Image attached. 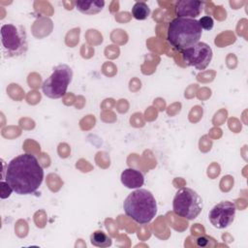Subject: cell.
Wrapping results in <instances>:
<instances>
[{
    "label": "cell",
    "mask_w": 248,
    "mask_h": 248,
    "mask_svg": "<svg viewBox=\"0 0 248 248\" xmlns=\"http://www.w3.org/2000/svg\"><path fill=\"white\" fill-rule=\"evenodd\" d=\"M184 62L196 68L197 70H204L211 62L213 51L211 46L203 42H199L196 45L184 49L182 52Z\"/></svg>",
    "instance_id": "52a82bcc"
},
{
    "label": "cell",
    "mask_w": 248,
    "mask_h": 248,
    "mask_svg": "<svg viewBox=\"0 0 248 248\" xmlns=\"http://www.w3.org/2000/svg\"><path fill=\"white\" fill-rule=\"evenodd\" d=\"M1 51L5 58L25 55L28 42L25 27L20 24L5 23L1 26Z\"/></svg>",
    "instance_id": "277c9868"
},
{
    "label": "cell",
    "mask_w": 248,
    "mask_h": 248,
    "mask_svg": "<svg viewBox=\"0 0 248 248\" xmlns=\"http://www.w3.org/2000/svg\"><path fill=\"white\" fill-rule=\"evenodd\" d=\"M105 6L104 0H79L76 2V8L83 15H96Z\"/></svg>",
    "instance_id": "8fae6325"
},
{
    "label": "cell",
    "mask_w": 248,
    "mask_h": 248,
    "mask_svg": "<svg viewBox=\"0 0 248 248\" xmlns=\"http://www.w3.org/2000/svg\"><path fill=\"white\" fill-rule=\"evenodd\" d=\"M127 216L138 224H147L157 213V202L152 193L146 189H137L130 193L123 202Z\"/></svg>",
    "instance_id": "3957f363"
},
{
    "label": "cell",
    "mask_w": 248,
    "mask_h": 248,
    "mask_svg": "<svg viewBox=\"0 0 248 248\" xmlns=\"http://www.w3.org/2000/svg\"><path fill=\"white\" fill-rule=\"evenodd\" d=\"M5 179L16 194L31 195L41 186L44 170L34 155L23 153L9 162Z\"/></svg>",
    "instance_id": "6da1fadb"
},
{
    "label": "cell",
    "mask_w": 248,
    "mask_h": 248,
    "mask_svg": "<svg viewBox=\"0 0 248 248\" xmlns=\"http://www.w3.org/2000/svg\"><path fill=\"white\" fill-rule=\"evenodd\" d=\"M236 206L233 202L223 201L215 204L208 213L211 225L216 229L228 228L234 220Z\"/></svg>",
    "instance_id": "ba28073f"
},
{
    "label": "cell",
    "mask_w": 248,
    "mask_h": 248,
    "mask_svg": "<svg viewBox=\"0 0 248 248\" xmlns=\"http://www.w3.org/2000/svg\"><path fill=\"white\" fill-rule=\"evenodd\" d=\"M202 33V29L197 19L175 17L168 26L167 41L175 50L182 52L199 43Z\"/></svg>",
    "instance_id": "7a4b0ae2"
},
{
    "label": "cell",
    "mask_w": 248,
    "mask_h": 248,
    "mask_svg": "<svg viewBox=\"0 0 248 248\" xmlns=\"http://www.w3.org/2000/svg\"><path fill=\"white\" fill-rule=\"evenodd\" d=\"M150 15V8L144 2H136L132 8V16L138 20H144Z\"/></svg>",
    "instance_id": "4fadbf2b"
},
{
    "label": "cell",
    "mask_w": 248,
    "mask_h": 248,
    "mask_svg": "<svg viewBox=\"0 0 248 248\" xmlns=\"http://www.w3.org/2000/svg\"><path fill=\"white\" fill-rule=\"evenodd\" d=\"M198 21H199V24L202 27V29L211 30L213 28L214 21H213V18L211 16H202Z\"/></svg>",
    "instance_id": "9a60e30c"
},
{
    "label": "cell",
    "mask_w": 248,
    "mask_h": 248,
    "mask_svg": "<svg viewBox=\"0 0 248 248\" xmlns=\"http://www.w3.org/2000/svg\"><path fill=\"white\" fill-rule=\"evenodd\" d=\"M73 78V70L67 64H59L53 68L51 75L43 82V93L50 99L62 98Z\"/></svg>",
    "instance_id": "8992f818"
},
{
    "label": "cell",
    "mask_w": 248,
    "mask_h": 248,
    "mask_svg": "<svg viewBox=\"0 0 248 248\" xmlns=\"http://www.w3.org/2000/svg\"><path fill=\"white\" fill-rule=\"evenodd\" d=\"M13 191L14 190L9 185V183L7 181H4V179H1V181H0V198L2 200L9 198Z\"/></svg>",
    "instance_id": "5bb4252c"
},
{
    "label": "cell",
    "mask_w": 248,
    "mask_h": 248,
    "mask_svg": "<svg viewBox=\"0 0 248 248\" xmlns=\"http://www.w3.org/2000/svg\"><path fill=\"white\" fill-rule=\"evenodd\" d=\"M121 183L128 189H139L144 183V175L136 169H125L120 175Z\"/></svg>",
    "instance_id": "30bf717a"
},
{
    "label": "cell",
    "mask_w": 248,
    "mask_h": 248,
    "mask_svg": "<svg viewBox=\"0 0 248 248\" xmlns=\"http://www.w3.org/2000/svg\"><path fill=\"white\" fill-rule=\"evenodd\" d=\"M90 242L93 246L106 248L112 244L111 238L103 231H96L90 235Z\"/></svg>",
    "instance_id": "7c38bea8"
},
{
    "label": "cell",
    "mask_w": 248,
    "mask_h": 248,
    "mask_svg": "<svg viewBox=\"0 0 248 248\" xmlns=\"http://www.w3.org/2000/svg\"><path fill=\"white\" fill-rule=\"evenodd\" d=\"M202 207V199L191 188H181L174 195L172 202L173 212L180 217L193 220L199 216Z\"/></svg>",
    "instance_id": "5b68a950"
},
{
    "label": "cell",
    "mask_w": 248,
    "mask_h": 248,
    "mask_svg": "<svg viewBox=\"0 0 248 248\" xmlns=\"http://www.w3.org/2000/svg\"><path fill=\"white\" fill-rule=\"evenodd\" d=\"M204 2L197 0H181L175 3L174 9L177 17L194 18L200 16L202 11Z\"/></svg>",
    "instance_id": "9c48e42d"
},
{
    "label": "cell",
    "mask_w": 248,
    "mask_h": 248,
    "mask_svg": "<svg viewBox=\"0 0 248 248\" xmlns=\"http://www.w3.org/2000/svg\"><path fill=\"white\" fill-rule=\"evenodd\" d=\"M209 238L206 236H200L197 238V245L200 247H205L208 244Z\"/></svg>",
    "instance_id": "2e32d148"
}]
</instances>
